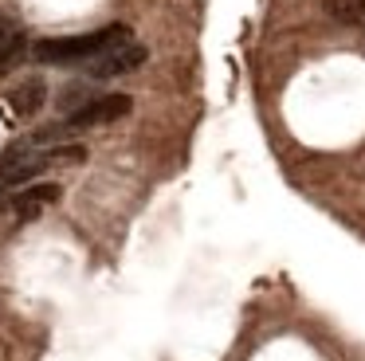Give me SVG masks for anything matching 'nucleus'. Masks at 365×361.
Masks as SVG:
<instances>
[{
  "instance_id": "nucleus-1",
  "label": "nucleus",
  "mask_w": 365,
  "mask_h": 361,
  "mask_svg": "<svg viewBox=\"0 0 365 361\" xmlns=\"http://www.w3.org/2000/svg\"><path fill=\"white\" fill-rule=\"evenodd\" d=\"M130 44V28L126 24H106L95 28L87 36H63V39H40L32 47L36 63H48V67H71V63H95L98 55L114 51V47Z\"/></svg>"
},
{
  "instance_id": "nucleus-2",
  "label": "nucleus",
  "mask_w": 365,
  "mask_h": 361,
  "mask_svg": "<svg viewBox=\"0 0 365 361\" xmlns=\"http://www.w3.org/2000/svg\"><path fill=\"white\" fill-rule=\"evenodd\" d=\"M130 114V94H98V98L83 102L79 110H71L67 122H59L56 130H43L36 133V141H51V138H63V133H75V130H91V126H106L114 118H126Z\"/></svg>"
},
{
  "instance_id": "nucleus-3",
  "label": "nucleus",
  "mask_w": 365,
  "mask_h": 361,
  "mask_svg": "<svg viewBox=\"0 0 365 361\" xmlns=\"http://www.w3.org/2000/svg\"><path fill=\"white\" fill-rule=\"evenodd\" d=\"M145 47L142 44H122V47H114V51H106V55H98L95 63H91V75L95 78H118V75H130V71H138L145 63Z\"/></svg>"
},
{
  "instance_id": "nucleus-4",
  "label": "nucleus",
  "mask_w": 365,
  "mask_h": 361,
  "mask_svg": "<svg viewBox=\"0 0 365 361\" xmlns=\"http://www.w3.org/2000/svg\"><path fill=\"white\" fill-rule=\"evenodd\" d=\"M51 161H56V153H20V149H12V153L0 161V180L9 188H16V185H24V180L40 177Z\"/></svg>"
},
{
  "instance_id": "nucleus-5",
  "label": "nucleus",
  "mask_w": 365,
  "mask_h": 361,
  "mask_svg": "<svg viewBox=\"0 0 365 361\" xmlns=\"http://www.w3.org/2000/svg\"><path fill=\"white\" fill-rule=\"evenodd\" d=\"M24 47H28V36L12 16H0V75L12 71L20 59H24Z\"/></svg>"
},
{
  "instance_id": "nucleus-6",
  "label": "nucleus",
  "mask_w": 365,
  "mask_h": 361,
  "mask_svg": "<svg viewBox=\"0 0 365 361\" xmlns=\"http://www.w3.org/2000/svg\"><path fill=\"white\" fill-rule=\"evenodd\" d=\"M56 200H59V185H32L12 196V208H16L20 220H36L43 204H56Z\"/></svg>"
},
{
  "instance_id": "nucleus-7",
  "label": "nucleus",
  "mask_w": 365,
  "mask_h": 361,
  "mask_svg": "<svg viewBox=\"0 0 365 361\" xmlns=\"http://www.w3.org/2000/svg\"><path fill=\"white\" fill-rule=\"evenodd\" d=\"M43 94H48V86H43L40 78H28V83H20L16 91L9 94V106L16 110L20 118H28V114H36V110L43 106Z\"/></svg>"
},
{
  "instance_id": "nucleus-8",
  "label": "nucleus",
  "mask_w": 365,
  "mask_h": 361,
  "mask_svg": "<svg viewBox=\"0 0 365 361\" xmlns=\"http://www.w3.org/2000/svg\"><path fill=\"white\" fill-rule=\"evenodd\" d=\"M326 16L346 28H361L365 31V0H322Z\"/></svg>"
}]
</instances>
